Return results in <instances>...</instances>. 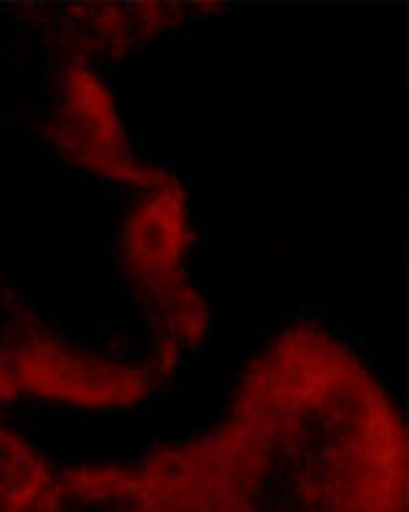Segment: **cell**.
Returning <instances> with one entry per match:
<instances>
[{
  "mask_svg": "<svg viewBox=\"0 0 409 512\" xmlns=\"http://www.w3.org/2000/svg\"><path fill=\"white\" fill-rule=\"evenodd\" d=\"M251 453L210 512H407V436L347 346L290 327L249 365Z\"/></svg>",
  "mask_w": 409,
  "mask_h": 512,
  "instance_id": "cell-1",
  "label": "cell"
},
{
  "mask_svg": "<svg viewBox=\"0 0 409 512\" xmlns=\"http://www.w3.org/2000/svg\"><path fill=\"white\" fill-rule=\"evenodd\" d=\"M47 20L93 63L123 58L189 20V3H41Z\"/></svg>",
  "mask_w": 409,
  "mask_h": 512,
  "instance_id": "cell-3",
  "label": "cell"
},
{
  "mask_svg": "<svg viewBox=\"0 0 409 512\" xmlns=\"http://www.w3.org/2000/svg\"><path fill=\"white\" fill-rule=\"evenodd\" d=\"M249 453V423L232 398L205 434L131 463L55 469L0 425V512H210Z\"/></svg>",
  "mask_w": 409,
  "mask_h": 512,
  "instance_id": "cell-2",
  "label": "cell"
}]
</instances>
